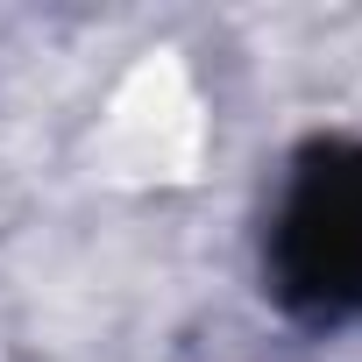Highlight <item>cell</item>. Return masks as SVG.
<instances>
[{"label":"cell","instance_id":"6da1fadb","mask_svg":"<svg viewBox=\"0 0 362 362\" xmlns=\"http://www.w3.org/2000/svg\"><path fill=\"white\" fill-rule=\"evenodd\" d=\"M270 284L313 327L362 320V142H320L291 163L270 214Z\"/></svg>","mask_w":362,"mask_h":362}]
</instances>
